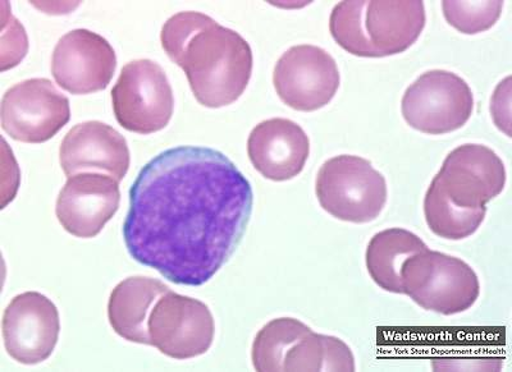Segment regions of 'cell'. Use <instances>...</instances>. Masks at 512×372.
I'll list each match as a JSON object with an SVG mask.
<instances>
[{
	"label": "cell",
	"instance_id": "cell-6",
	"mask_svg": "<svg viewBox=\"0 0 512 372\" xmlns=\"http://www.w3.org/2000/svg\"><path fill=\"white\" fill-rule=\"evenodd\" d=\"M112 101L117 122L139 135L162 131L175 108L166 72L150 59H139L122 68L112 90Z\"/></svg>",
	"mask_w": 512,
	"mask_h": 372
},
{
	"label": "cell",
	"instance_id": "cell-9",
	"mask_svg": "<svg viewBox=\"0 0 512 372\" xmlns=\"http://www.w3.org/2000/svg\"><path fill=\"white\" fill-rule=\"evenodd\" d=\"M150 346L176 360L204 355L214 339V319L205 303L169 289L148 321Z\"/></svg>",
	"mask_w": 512,
	"mask_h": 372
},
{
	"label": "cell",
	"instance_id": "cell-8",
	"mask_svg": "<svg viewBox=\"0 0 512 372\" xmlns=\"http://www.w3.org/2000/svg\"><path fill=\"white\" fill-rule=\"evenodd\" d=\"M0 116L13 140L43 144L70 122V100L47 78H31L4 94Z\"/></svg>",
	"mask_w": 512,
	"mask_h": 372
},
{
	"label": "cell",
	"instance_id": "cell-11",
	"mask_svg": "<svg viewBox=\"0 0 512 372\" xmlns=\"http://www.w3.org/2000/svg\"><path fill=\"white\" fill-rule=\"evenodd\" d=\"M433 182L460 208H486L487 202L504 191L506 169L495 151L466 144L447 155Z\"/></svg>",
	"mask_w": 512,
	"mask_h": 372
},
{
	"label": "cell",
	"instance_id": "cell-14",
	"mask_svg": "<svg viewBox=\"0 0 512 372\" xmlns=\"http://www.w3.org/2000/svg\"><path fill=\"white\" fill-rule=\"evenodd\" d=\"M116 179L102 173L68 177L57 200V218L72 236L93 238L103 231L120 208Z\"/></svg>",
	"mask_w": 512,
	"mask_h": 372
},
{
	"label": "cell",
	"instance_id": "cell-10",
	"mask_svg": "<svg viewBox=\"0 0 512 372\" xmlns=\"http://www.w3.org/2000/svg\"><path fill=\"white\" fill-rule=\"evenodd\" d=\"M274 89L288 107L314 112L326 107L340 87L335 59L314 45H297L282 55L274 68Z\"/></svg>",
	"mask_w": 512,
	"mask_h": 372
},
{
	"label": "cell",
	"instance_id": "cell-17",
	"mask_svg": "<svg viewBox=\"0 0 512 372\" xmlns=\"http://www.w3.org/2000/svg\"><path fill=\"white\" fill-rule=\"evenodd\" d=\"M169 288L158 279L132 277L113 289L108 303L109 323L128 342L148 344V321L155 303Z\"/></svg>",
	"mask_w": 512,
	"mask_h": 372
},
{
	"label": "cell",
	"instance_id": "cell-18",
	"mask_svg": "<svg viewBox=\"0 0 512 372\" xmlns=\"http://www.w3.org/2000/svg\"><path fill=\"white\" fill-rule=\"evenodd\" d=\"M428 250L416 234L406 229L392 228L379 232L367 248V268L370 277L384 291L404 295L402 266L419 252Z\"/></svg>",
	"mask_w": 512,
	"mask_h": 372
},
{
	"label": "cell",
	"instance_id": "cell-1",
	"mask_svg": "<svg viewBox=\"0 0 512 372\" xmlns=\"http://www.w3.org/2000/svg\"><path fill=\"white\" fill-rule=\"evenodd\" d=\"M250 182L221 151L180 146L141 169L123 238L132 259L199 287L227 263L253 213Z\"/></svg>",
	"mask_w": 512,
	"mask_h": 372
},
{
	"label": "cell",
	"instance_id": "cell-13",
	"mask_svg": "<svg viewBox=\"0 0 512 372\" xmlns=\"http://www.w3.org/2000/svg\"><path fill=\"white\" fill-rule=\"evenodd\" d=\"M112 45L93 31L77 29L64 35L54 49V80L72 95H88L107 89L116 72Z\"/></svg>",
	"mask_w": 512,
	"mask_h": 372
},
{
	"label": "cell",
	"instance_id": "cell-12",
	"mask_svg": "<svg viewBox=\"0 0 512 372\" xmlns=\"http://www.w3.org/2000/svg\"><path fill=\"white\" fill-rule=\"evenodd\" d=\"M59 332L58 309L41 293L16 296L4 312V346L20 364L36 365L48 360L57 346Z\"/></svg>",
	"mask_w": 512,
	"mask_h": 372
},
{
	"label": "cell",
	"instance_id": "cell-20",
	"mask_svg": "<svg viewBox=\"0 0 512 372\" xmlns=\"http://www.w3.org/2000/svg\"><path fill=\"white\" fill-rule=\"evenodd\" d=\"M424 214L434 234L446 240L459 241L478 231L486 218L487 208H460L452 204L432 181L424 199Z\"/></svg>",
	"mask_w": 512,
	"mask_h": 372
},
{
	"label": "cell",
	"instance_id": "cell-3",
	"mask_svg": "<svg viewBox=\"0 0 512 372\" xmlns=\"http://www.w3.org/2000/svg\"><path fill=\"white\" fill-rule=\"evenodd\" d=\"M423 2H342L333 8L329 30L356 57L383 58L406 52L425 27Z\"/></svg>",
	"mask_w": 512,
	"mask_h": 372
},
{
	"label": "cell",
	"instance_id": "cell-16",
	"mask_svg": "<svg viewBox=\"0 0 512 372\" xmlns=\"http://www.w3.org/2000/svg\"><path fill=\"white\" fill-rule=\"evenodd\" d=\"M250 162L263 177L283 182L299 176L310 154L303 128L290 119L273 118L259 123L248 141Z\"/></svg>",
	"mask_w": 512,
	"mask_h": 372
},
{
	"label": "cell",
	"instance_id": "cell-7",
	"mask_svg": "<svg viewBox=\"0 0 512 372\" xmlns=\"http://www.w3.org/2000/svg\"><path fill=\"white\" fill-rule=\"evenodd\" d=\"M402 116L416 131L445 135L465 126L472 117L474 98L463 78L455 73L425 72L405 91Z\"/></svg>",
	"mask_w": 512,
	"mask_h": 372
},
{
	"label": "cell",
	"instance_id": "cell-19",
	"mask_svg": "<svg viewBox=\"0 0 512 372\" xmlns=\"http://www.w3.org/2000/svg\"><path fill=\"white\" fill-rule=\"evenodd\" d=\"M283 371H355V358L341 339L312 330L288 351Z\"/></svg>",
	"mask_w": 512,
	"mask_h": 372
},
{
	"label": "cell",
	"instance_id": "cell-4",
	"mask_svg": "<svg viewBox=\"0 0 512 372\" xmlns=\"http://www.w3.org/2000/svg\"><path fill=\"white\" fill-rule=\"evenodd\" d=\"M404 295L424 310L450 316L472 309L480 295L478 275L465 261L425 250L402 266Z\"/></svg>",
	"mask_w": 512,
	"mask_h": 372
},
{
	"label": "cell",
	"instance_id": "cell-22",
	"mask_svg": "<svg viewBox=\"0 0 512 372\" xmlns=\"http://www.w3.org/2000/svg\"><path fill=\"white\" fill-rule=\"evenodd\" d=\"M442 8L448 24L463 34L475 35L495 26L504 2H443Z\"/></svg>",
	"mask_w": 512,
	"mask_h": 372
},
{
	"label": "cell",
	"instance_id": "cell-2",
	"mask_svg": "<svg viewBox=\"0 0 512 372\" xmlns=\"http://www.w3.org/2000/svg\"><path fill=\"white\" fill-rule=\"evenodd\" d=\"M168 57L185 71L196 100L207 108L235 103L253 73V52L239 32L199 12H182L160 34Z\"/></svg>",
	"mask_w": 512,
	"mask_h": 372
},
{
	"label": "cell",
	"instance_id": "cell-21",
	"mask_svg": "<svg viewBox=\"0 0 512 372\" xmlns=\"http://www.w3.org/2000/svg\"><path fill=\"white\" fill-rule=\"evenodd\" d=\"M312 332L300 320H272L256 335L253 344V364L256 371H283L288 351L301 338Z\"/></svg>",
	"mask_w": 512,
	"mask_h": 372
},
{
	"label": "cell",
	"instance_id": "cell-5",
	"mask_svg": "<svg viewBox=\"0 0 512 372\" xmlns=\"http://www.w3.org/2000/svg\"><path fill=\"white\" fill-rule=\"evenodd\" d=\"M320 206L344 222L369 223L387 202V182L367 159L340 155L322 165L315 183Z\"/></svg>",
	"mask_w": 512,
	"mask_h": 372
},
{
	"label": "cell",
	"instance_id": "cell-15",
	"mask_svg": "<svg viewBox=\"0 0 512 372\" xmlns=\"http://www.w3.org/2000/svg\"><path fill=\"white\" fill-rule=\"evenodd\" d=\"M59 160L67 177L104 173L121 182L130 168V149L120 132L108 124H77L62 141Z\"/></svg>",
	"mask_w": 512,
	"mask_h": 372
}]
</instances>
